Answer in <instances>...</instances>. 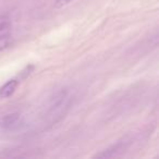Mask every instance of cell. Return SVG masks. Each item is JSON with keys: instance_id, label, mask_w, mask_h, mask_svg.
Instances as JSON below:
<instances>
[{"instance_id": "obj_6", "label": "cell", "mask_w": 159, "mask_h": 159, "mask_svg": "<svg viewBox=\"0 0 159 159\" xmlns=\"http://www.w3.org/2000/svg\"><path fill=\"white\" fill-rule=\"evenodd\" d=\"M10 26H11V21H10V19L6 16H0V34L3 33L5 31H7Z\"/></svg>"}, {"instance_id": "obj_3", "label": "cell", "mask_w": 159, "mask_h": 159, "mask_svg": "<svg viewBox=\"0 0 159 159\" xmlns=\"http://www.w3.org/2000/svg\"><path fill=\"white\" fill-rule=\"evenodd\" d=\"M18 85H19L18 80L12 79L10 81H8L5 85H2V86L0 87V98H8L10 96H12L14 92H16Z\"/></svg>"}, {"instance_id": "obj_1", "label": "cell", "mask_w": 159, "mask_h": 159, "mask_svg": "<svg viewBox=\"0 0 159 159\" xmlns=\"http://www.w3.org/2000/svg\"><path fill=\"white\" fill-rule=\"evenodd\" d=\"M24 124L23 116L19 112H12L0 118V132L10 133L20 130Z\"/></svg>"}, {"instance_id": "obj_2", "label": "cell", "mask_w": 159, "mask_h": 159, "mask_svg": "<svg viewBox=\"0 0 159 159\" xmlns=\"http://www.w3.org/2000/svg\"><path fill=\"white\" fill-rule=\"evenodd\" d=\"M69 98L66 89H60L56 94H53L48 102V113L50 116L61 111L62 107L66 106V100Z\"/></svg>"}, {"instance_id": "obj_5", "label": "cell", "mask_w": 159, "mask_h": 159, "mask_svg": "<svg viewBox=\"0 0 159 159\" xmlns=\"http://www.w3.org/2000/svg\"><path fill=\"white\" fill-rule=\"evenodd\" d=\"M12 44H13V39L10 35H8V34L0 35V52L11 47Z\"/></svg>"}, {"instance_id": "obj_4", "label": "cell", "mask_w": 159, "mask_h": 159, "mask_svg": "<svg viewBox=\"0 0 159 159\" xmlns=\"http://www.w3.org/2000/svg\"><path fill=\"white\" fill-rule=\"evenodd\" d=\"M123 149H124V144L118 143L117 145H113V146H111V147L107 148V149L102 150V152L97 154L95 157L96 158H109V157H115Z\"/></svg>"}, {"instance_id": "obj_7", "label": "cell", "mask_w": 159, "mask_h": 159, "mask_svg": "<svg viewBox=\"0 0 159 159\" xmlns=\"http://www.w3.org/2000/svg\"><path fill=\"white\" fill-rule=\"evenodd\" d=\"M71 1H72V0H56L55 8H57V9H61V8L66 7V5H69Z\"/></svg>"}]
</instances>
